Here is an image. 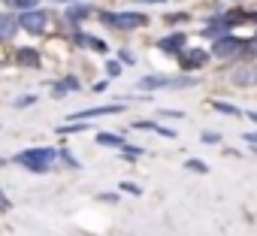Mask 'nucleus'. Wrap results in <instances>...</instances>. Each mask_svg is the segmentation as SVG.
Masks as SVG:
<instances>
[{
    "label": "nucleus",
    "mask_w": 257,
    "mask_h": 236,
    "mask_svg": "<svg viewBox=\"0 0 257 236\" xmlns=\"http://www.w3.org/2000/svg\"><path fill=\"white\" fill-rule=\"evenodd\" d=\"M200 140H203V143H218V140H221V137H218V134H215V131H206V134H203V137H200Z\"/></svg>",
    "instance_id": "nucleus-20"
},
{
    "label": "nucleus",
    "mask_w": 257,
    "mask_h": 236,
    "mask_svg": "<svg viewBox=\"0 0 257 236\" xmlns=\"http://www.w3.org/2000/svg\"><path fill=\"white\" fill-rule=\"evenodd\" d=\"M97 143H100V146H124V140H121L118 134H100Z\"/></svg>",
    "instance_id": "nucleus-14"
},
{
    "label": "nucleus",
    "mask_w": 257,
    "mask_h": 236,
    "mask_svg": "<svg viewBox=\"0 0 257 236\" xmlns=\"http://www.w3.org/2000/svg\"><path fill=\"white\" fill-rule=\"evenodd\" d=\"M7 7H13V10H34L37 0H7Z\"/></svg>",
    "instance_id": "nucleus-15"
},
{
    "label": "nucleus",
    "mask_w": 257,
    "mask_h": 236,
    "mask_svg": "<svg viewBox=\"0 0 257 236\" xmlns=\"http://www.w3.org/2000/svg\"><path fill=\"white\" fill-rule=\"evenodd\" d=\"M185 167L194 170V173H206V164H200V161H185Z\"/></svg>",
    "instance_id": "nucleus-18"
},
{
    "label": "nucleus",
    "mask_w": 257,
    "mask_h": 236,
    "mask_svg": "<svg viewBox=\"0 0 257 236\" xmlns=\"http://www.w3.org/2000/svg\"><path fill=\"white\" fill-rule=\"evenodd\" d=\"M106 73H109V76L115 79V76L121 73V64H115V61H109V64H106Z\"/></svg>",
    "instance_id": "nucleus-19"
},
{
    "label": "nucleus",
    "mask_w": 257,
    "mask_h": 236,
    "mask_svg": "<svg viewBox=\"0 0 257 236\" xmlns=\"http://www.w3.org/2000/svg\"><path fill=\"white\" fill-rule=\"evenodd\" d=\"M254 79H257V73H254Z\"/></svg>",
    "instance_id": "nucleus-25"
},
{
    "label": "nucleus",
    "mask_w": 257,
    "mask_h": 236,
    "mask_svg": "<svg viewBox=\"0 0 257 236\" xmlns=\"http://www.w3.org/2000/svg\"><path fill=\"white\" fill-rule=\"evenodd\" d=\"M76 40H79V46H91L94 52H106V43H100L97 37H85V34H79Z\"/></svg>",
    "instance_id": "nucleus-12"
},
{
    "label": "nucleus",
    "mask_w": 257,
    "mask_h": 236,
    "mask_svg": "<svg viewBox=\"0 0 257 236\" xmlns=\"http://www.w3.org/2000/svg\"><path fill=\"white\" fill-rule=\"evenodd\" d=\"M61 158H64V161H67V164H70V167H79V161H76V158H73V155H70V152H64V155H61Z\"/></svg>",
    "instance_id": "nucleus-22"
},
{
    "label": "nucleus",
    "mask_w": 257,
    "mask_h": 236,
    "mask_svg": "<svg viewBox=\"0 0 257 236\" xmlns=\"http://www.w3.org/2000/svg\"><path fill=\"white\" fill-rule=\"evenodd\" d=\"M46 22H49V16H46L43 10H28V13L19 19V25H22L25 31H31V34H40V31L46 28Z\"/></svg>",
    "instance_id": "nucleus-4"
},
{
    "label": "nucleus",
    "mask_w": 257,
    "mask_h": 236,
    "mask_svg": "<svg viewBox=\"0 0 257 236\" xmlns=\"http://www.w3.org/2000/svg\"><path fill=\"white\" fill-rule=\"evenodd\" d=\"M16 28H19L16 16H0V40H13L16 37Z\"/></svg>",
    "instance_id": "nucleus-8"
},
{
    "label": "nucleus",
    "mask_w": 257,
    "mask_h": 236,
    "mask_svg": "<svg viewBox=\"0 0 257 236\" xmlns=\"http://www.w3.org/2000/svg\"><path fill=\"white\" fill-rule=\"evenodd\" d=\"M124 191H127V194H140V185H134V182H124Z\"/></svg>",
    "instance_id": "nucleus-21"
},
{
    "label": "nucleus",
    "mask_w": 257,
    "mask_h": 236,
    "mask_svg": "<svg viewBox=\"0 0 257 236\" xmlns=\"http://www.w3.org/2000/svg\"><path fill=\"white\" fill-rule=\"evenodd\" d=\"M251 118H254V122H257V112H251Z\"/></svg>",
    "instance_id": "nucleus-24"
},
{
    "label": "nucleus",
    "mask_w": 257,
    "mask_h": 236,
    "mask_svg": "<svg viewBox=\"0 0 257 236\" xmlns=\"http://www.w3.org/2000/svg\"><path fill=\"white\" fill-rule=\"evenodd\" d=\"M103 25L118 28V31H134V28L146 25V16H140V13H112V16H103Z\"/></svg>",
    "instance_id": "nucleus-3"
},
{
    "label": "nucleus",
    "mask_w": 257,
    "mask_h": 236,
    "mask_svg": "<svg viewBox=\"0 0 257 236\" xmlns=\"http://www.w3.org/2000/svg\"><path fill=\"white\" fill-rule=\"evenodd\" d=\"M82 19H88V10L85 7H73L70 10V22H82Z\"/></svg>",
    "instance_id": "nucleus-17"
},
{
    "label": "nucleus",
    "mask_w": 257,
    "mask_h": 236,
    "mask_svg": "<svg viewBox=\"0 0 257 236\" xmlns=\"http://www.w3.org/2000/svg\"><path fill=\"white\" fill-rule=\"evenodd\" d=\"M212 106H215V109H218V112H224V115H236V112H239V109H236V106H233V103H224V100H215V103H212Z\"/></svg>",
    "instance_id": "nucleus-16"
},
{
    "label": "nucleus",
    "mask_w": 257,
    "mask_h": 236,
    "mask_svg": "<svg viewBox=\"0 0 257 236\" xmlns=\"http://www.w3.org/2000/svg\"><path fill=\"white\" fill-rule=\"evenodd\" d=\"M227 28H230V22H227V19H215V22H209V25H206V37H221Z\"/></svg>",
    "instance_id": "nucleus-11"
},
{
    "label": "nucleus",
    "mask_w": 257,
    "mask_h": 236,
    "mask_svg": "<svg viewBox=\"0 0 257 236\" xmlns=\"http://www.w3.org/2000/svg\"><path fill=\"white\" fill-rule=\"evenodd\" d=\"M194 79L191 76H146L140 79V88L152 91V88H191Z\"/></svg>",
    "instance_id": "nucleus-2"
},
{
    "label": "nucleus",
    "mask_w": 257,
    "mask_h": 236,
    "mask_svg": "<svg viewBox=\"0 0 257 236\" xmlns=\"http://www.w3.org/2000/svg\"><path fill=\"white\" fill-rule=\"evenodd\" d=\"M16 61L25 64V67H40V52L37 49H19L16 52Z\"/></svg>",
    "instance_id": "nucleus-10"
},
{
    "label": "nucleus",
    "mask_w": 257,
    "mask_h": 236,
    "mask_svg": "<svg viewBox=\"0 0 257 236\" xmlns=\"http://www.w3.org/2000/svg\"><path fill=\"white\" fill-rule=\"evenodd\" d=\"M115 112H121V106H118V103H112V106H97V109H82V112H73L70 118H73V122H88V118H100V115H115Z\"/></svg>",
    "instance_id": "nucleus-6"
},
{
    "label": "nucleus",
    "mask_w": 257,
    "mask_h": 236,
    "mask_svg": "<svg viewBox=\"0 0 257 236\" xmlns=\"http://www.w3.org/2000/svg\"><path fill=\"white\" fill-rule=\"evenodd\" d=\"M158 46H161V52H182L185 49V34H173V37L161 40Z\"/></svg>",
    "instance_id": "nucleus-9"
},
{
    "label": "nucleus",
    "mask_w": 257,
    "mask_h": 236,
    "mask_svg": "<svg viewBox=\"0 0 257 236\" xmlns=\"http://www.w3.org/2000/svg\"><path fill=\"white\" fill-rule=\"evenodd\" d=\"M245 140H248V143H257V134H245Z\"/></svg>",
    "instance_id": "nucleus-23"
},
{
    "label": "nucleus",
    "mask_w": 257,
    "mask_h": 236,
    "mask_svg": "<svg viewBox=\"0 0 257 236\" xmlns=\"http://www.w3.org/2000/svg\"><path fill=\"white\" fill-rule=\"evenodd\" d=\"M55 149H28V152H22V155H16V161L22 164V167H28V170H37V173H43V170H49V161H55Z\"/></svg>",
    "instance_id": "nucleus-1"
},
{
    "label": "nucleus",
    "mask_w": 257,
    "mask_h": 236,
    "mask_svg": "<svg viewBox=\"0 0 257 236\" xmlns=\"http://www.w3.org/2000/svg\"><path fill=\"white\" fill-rule=\"evenodd\" d=\"M209 61V52L206 49H182V67L185 70H197Z\"/></svg>",
    "instance_id": "nucleus-5"
},
{
    "label": "nucleus",
    "mask_w": 257,
    "mask_h": 236,
    "mask_svg": "<svg viewBox=\"0 0 257 236\" xmlns=\"http://www.w3.org/2000/svg\"><path fill=\"white\" fill-rule=\"evenodd\" d=\"M64 91H79V82H76L73 76H70V79H64V82H61V85L55 88V97H61Z\"/></svg>",
    "instance_id": "nucleus-13"
},
{
    "label": "nucleus",
    "mask_w": 257,
    "mask_h": 236,
    "mask_svg": "<svg viewBox=\"0 0 257 236\" xmlns=\"http://www.w3.org/2000/svg\"><path fill=\"white\" fill-rule=\"evenodd\" d=\"M239 49H242V40H236V37H221L212 52H215L218 58H230V55H236Z\"/></svg>",
    "instance_id": "nucleus-7"
}]
</instances>
